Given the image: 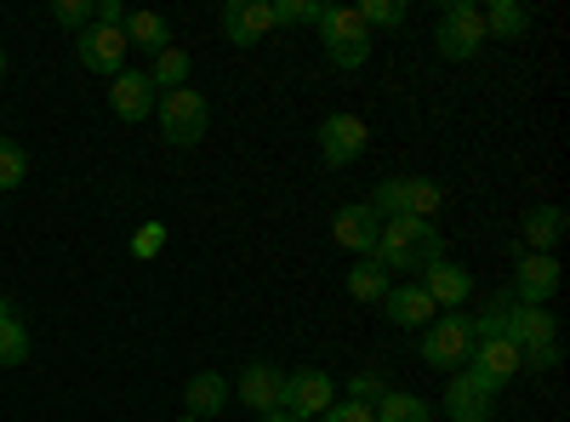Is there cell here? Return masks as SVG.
<instances>
[{
    "mask_svg": "<svg viewBox=\"0 0 570 422\" xmlns=\"http://www.w3.org/2000/svg\"><path fill=\"white\" fill-rule=\"evenodd\" d=\"M383 314L400 325V332H422V325H434V303H428V292L416 286V279H394L389 297H383Z\"/></svg>",
    "mask_w": 570,
    "mask_h": 422,
    "instance_id": "obj_16",
    "label": "cell"
},
{
    "mask_svg": "<svg viewBox=\"0 0 570 422\" xmlns=\"http://www.w3.org/2000/svg\"><path fill=\"white\" fill-rule=\"evenodd\" d=\"M331 405H337V383L325 371H292L279 389V411H292L297 422H320Z\"/></svg>",
    "mask_w": 570,
    "mask_h": 422,
    "instance_id": "obj_8",
    "label": "cell"
},
{
    "mask_svg": "<svg viewBox=\"0 0 570 422\" xmlns=\"http://www.w3.org/2000/svg\"><path fill=\"white\" fill-rule=\"evenodd\" d=\"M383 394H389V383L376 377V371H360V377L348 383V400H360V405H376V400H383Z\"/></svg>",
    "mask_w": 570,
    "mask_h": 422,
    "instance_id": "obj_33",
    "label": "cell"
},
{
    "mask_svg": "<svg viewBox=\"0 0 570 422\" xmlns=\"http://www.w3.org/2000/svg\"><path fill=\"white\" fill-rule=\"evenodd\" d=\"M91 12H98V0H52V18L63 23V29H91Z\"/></svg>",
    "mask_w": 570,
    "mask_h": 422,
    "instance_id": "obj_31",
    "label": "cell"
},
{
    "mask_svg": "<svg viewBox=\"0 0 570 422\" xmlns=\"http://www.w3.org/2000/svg\"><path fill=\"white\" fill-rule=\"evenodd\" d=\"M223 405H228V383L217 377V371H195V377H188V389H183V416L212 422Z\"/></svg>",
    "mask_w": 570,
    "mask_h": 422,
    "instance_id": "obj_20",
    "label": "cell"
},
{
    "mask_svg": "<svg viewBox=\"0 0 570 422\" xmlns=\"http://www.w3.org/2000/svg\"><path fill=\"white\" fill-rule=\"evenodd\" d=\"M177 422H200V416H177Z\"/></svg>",
    "mask_w": 570,
    "mask_h": 422,
    "instance_id": "obj_38",
    "label": "cell"
},
{
    "mask_svg": "<svg viewBox=\"0 0 570 422\" xmlns=\"http://www.w3.org/2000/svg\"><path fill=\"white\" fill-rule=\"evenodd\" d=\"M155 115H160V131L171 137L177 149H195L200 137L212 131V104L200 98V91H188V86H177V91H160Z\"/></svg>",
    "mask_w": 570,
    "mask_h": 422,
    "instance_id": "obj_4",
    "label": "cell"
},
{
    "mask_svg": "<svg viewBox=\"0 0 570 422\" xmlns=\"http://www.w3.org/2000/svg\"><path fill=\"white\" fill-rule=\"evenodd\" d=\"M320 40H325L331 69H360L371 58V29L360 23L354 7H325L320 12Z\"/></svg>",
    "mask_w": 570,
    "mask_h": 422,
    "instance_id": "obj_3",
    "label": "cell"
},
{
    "mask_svg": "<svg viewBox=\"0 0 570 422\" xmlns=\"http://www.w3.org/2000/svg\"><path fill=\"white\" fill-rule=\"evenodd\" d=\"M279 389H285V371L268 365V360H257V365L240 371V400L252 411H279Z\"/></svg>",
    "mask_w": 570,
    "mask_h": 422,
    "instance_id": "obj_19",
    "label": "cell"
},
{
    "mask_svg": "<svg viewBox=\"0 0 570 422\" xmlns=\"http://www.w3.org/2000/svg\"><path fill=\"white\" fill-rule=\"evenodd\" d=\"M491 411H497V394L473 371H456L445 389V422H491Z\"/></svg>",
    "mask_w": 570,
    "mask_h": 422,
    "instance_id": "obj_12",
    "label": "cell"
},
{
    "mask_svg": "<svg viewBox=\"0 0 570 422\" xmlns=\"http://www.w3.org/2000/svg\"><path fill=\"white\" fill-rule=\"evenodd\" d=\"M376 228H383V217H376L365 200H354V206H343L337 217H331V241H337L343 252H354V257H371Z\"/></svg>",
    "mask_w": 570,
    "mask_h": 422,
    "instance_id": "obj_15",
    "label": "cell"
},
{
    "mask_svg": "<svg viewBox=\"0 0 570 422\" xmlns=\"http://www.w3.org/2000/svg\"><path fill=\"white\" fill-rule=\"evenodd\" d=\"M559 292V263L542 252H519V279H513V303L548 308V297Z\"/></svg>",
    "mask_w": 570,
    "mask_h": 422,
    "instance_id": "obj_14",
    "label": "cell"
},
{
    "mask_svg": "<svg viewBox=\"0 0 570 422\" xmlns=\"http://www.w3.org/2000/svg\"><path fill=\"white\" fill-rule=\"evenodd\" d=\"M371 411H376V422H434V405L422 394H405V389H389Z\"/></svg>",
    "mask_w": 570,
    "mask_h": 422,
    "instance_id": "obj_24",
    "label": "cell"
},
{
    "mask_svg": "<svg viewBox=\"0 0 570 422\" xmlns=\"http://www.w3.org/2000/svg\"><path fill=\"white\" fill-rule=\"evenodd\" d=\"M155 104H160V91L149 86V75H142V69H120V75L109 80V109H115L120 120H149Z\"/></svg>",
    "mask_w": 570,
    "mask_h": 422,
    "instance_id": "obj_13",
    "label": "cell"
},
{
    "mask_svg": "<svg viewBox=\"0 0 570 422\" xmlns=\"http://www.w3.org/2000/svg\"><path fill=\"white\" fill-rule=\"evenodd\" d=\"M0 80H7V52H0Z\"/></svg>",
    "mask_w": 570,
    "mask_h": 422,
    "instance_id": "obj_37",
    "label": "cell"
},
{
    "mask_svg": "<svg viewBox=\"0 0 570 422\" xmlns=\"http://www.w3.org/2000/svg\"><path fill=\"white\" fill-rule=\"evenodd\" d=\"M257 422H297L292 411H257Z\"/></svg>",
    "mask_w": 570,
    "mask_h": 422,
    "instance_id": "obj_36",
    "label": "cell"
},
{
    "mask_svg": "<svg viewBox=\"0 0 570 422\" xmlns=\"http://www.w3.org/2000/svg\"><path fill=\"white\" fill-rule=\"evenodd\" d=\"M416 286L428 292V303H434V308L456 314V308L473 297V274H468L462 263H445V257H434V263L422 268V279H416Z\"/></svg>",
    "mask_w": 570,
    "mask_h": 422,
    "instance_id": "obj_10",
    "label": "cell"
},
{
    "mask_svg": "<svg viewBox=\"0 0 570 422\" xmlns=\"http://www.w3.org/2000/svg\"><path fill=\"white\" fill-rule=\"evenodd\" d=\"M462 371H473V377H480L491 394H502L519 371H525V354H519V343H508V337H480Z\"/></svg>",
    "mask_w": 570,
    "mask_h": 422,
    "instance_id": "obj_7",
    "label": "cell"
},
{
    "mask_svg": "<svg viewBox=\"0 0 570 422\" xmlns=\"http://www.w3.org/2000/svg\"><path fill=\"white\" fill-rule=\"evenodd\" d=\"M559 365V343H537L525 349V371H553Z\"/></svg>",
    "mask_w": 570,
    "mask_h": 422,
    "instance_id": "obj_35",
    "label": "cell"
},
{
    "mask_svg": "<svg viewBox=\"0 0 570 422\" xmlns=\"http://www.w3.org/2000/svg\"><path fill=\"white\" fill-rule=\"evenodd\" d=\"M473 354V314H434V325H422V360L462 371Z\"/></svg>",
    "mask_w": 570,
    "mask_h": 422,
    "instance_id": "obj_6",
    "label": "cell"
},
{
    "mask_svg": "<svg viewBox=\"0 0 570 422\" xmlns=\"http://www.w3.org/2000/svg\"><path fill=\"white\" fill-rule=\"evenodd\" d=\"M360 23L365 29H400L405 23V7H400V0H360Z\"/></svg>",
    "mask_w": 570,
    "mask_h": 422,
    "instance_id": "obj_29",
    "label": "cell"
},
{
    "mask_svg": "<svg viewBox=\"0 0 570 422\" xmlns=\"http://www.w3.org/2000/svg\"><path fill=\"white\" fill-rule=\"evenodd\" d=\"M440 52L451 63H468V58H480L485 52V18L473 0H451V7H440Z\"/></svg>",
    "mask_w": 570,
    "mask_h": 422,
    "instance_id": "obj_5",
    "label": "cell"
},
{
    "mask_svg": "<svg viewBox=\"0 0 570 422\" xmlns=\"http://www.w3.org/2000/svg\"><path fill=\"white\" fill-rule=\"evenodd\" d=\"M126 29H104V23H91V29H80V69H91V75H120L126 69Z\"/></svg>",
    "mask_w": 570,
    "mask_h": 422,
    "instance_id": "obj_11",
    "label": "cell"
},
{
    "mask_svg": "<svg viewBox=\"0 0 570 422\" xmlns=\"http://www.w3.org/2000/svg\"><path fill=\"white\" fill-rule=\"evenodd\" d=\"M320 422H376V411H371V405H360V400H343V405H331Z\"/></svg>",
    "mask_w": 570,
    "mask_h": 422,
    "instance_id": "obj_34",
    "label": "cell"
},
{
    "mask_svg": "<svg viewBox=\"0 0 570 422\" xmlns=\"http://www.w3.org/2000/svg\"><path fill=\"white\" fill-rule=\"evenodd\" d=\"M268 29H274L268 0H228V7H223V35H228V46H257Z\"/></svg>",
    "mask_w": 570,
    "mask_h": 422,
    "instance_id": "obj_17",
    "label": "cell"
},
{
    "mask_svg": "<svg viewBox=\"0 0 570 422\" xmlns=\"http://www.w3.org/2000/svg\"><path fill=\"white\" fill-rule=\"evenodd\" d=\"M480 18H485V40H525L531 35V12L519 0H491V7H480Z\"/></svg>",
    "mask_w": 570,
    "mask_h": 422,
    "instance_id": "obj_21",
    "label": "cell"
},
{
    "mask_svg": "<svg viewBox=\"0 0 570 422\" xmlns=\"http://www.w3.org/2000/svg\"><path fill=\"white\" fill-rule=\"evenodd\" d=\"M376 217H422V223H434V212L445 206V189L434 177H389V183H376V195L365 200Z\"/></svg>",
    "mask_w": 570,
    "mask_h": 422,
    "instance_id": "obj_2",
    "label": "cell"
},
{
    "mask_svg": "<svg viewBox=\"0 0 570 422\" xmlns=\"http://www.w3.org/2000/svg\"><path fill=\"white\" fill-rule=\"evenodd\" d=\"M29 183V149L12 144V137H0V195H12Z\"/></svg>",
    "mask_w": 570,
    "mask_h": 422,
    "instance_id": "obj_28",
    "label": "cell"
},
{
    "mask_svg": "<svg viewBox=\"0 0 570 422\" xmlns=\"http://www.w3.org/2000/svg\"><path fill=\"white\" fill-rule=\"evenodd\" d=\"M268 12H274V29L285 23V29H292V23H320V0H268Z\"/></svg>",
    "mask_w": 570,
    "mask_h": 422,
    "instance_id": "obj_30",
    "label": "cell"
},
{
    "mask_svg": "<svg viewBox=\"0 0 570 422\" xmlns=\"http://www.w3.org/2000/svg\"><path fill=\"white\" fill-rule=\"evenodd\" d=\"M389 286H394V279L383 274V263H371V257H360L354 274H348V297H354V303H383Z\"/></svg>",
    "mask_w": 570,
    "mask_h": 422,
    "instance_id": "obj_26",
    "label": "cell"
},
{
    "mask_svg": "<svg viewBox=\"0 0 570 422\" xmlns=\"http://www.w3.org/2000/svg\"><path fill=\"white\" fill-rule=\"evenodd\" d=\"M365 144H371V131H365V120L360 115H325L320 120V155H325V166H354L360 155H365Z\"/></svg>",
    "mask_w": 570,
    "mask_h": 422,
    "instance_id": "obj_9",
    "label": "cell"
},
{
    "mask_svg": "<svg viewBox=\"0 0 570 422\" xmlns=\"http://www.w3.org/2000/svg\"><path fill=\"white\" fill-rule=\"evenodd\" d=\"M434 257H445V241L434 223L422 217H389L376 228V246H371V263H383V274H422Z\"/></svg>",
    "mask_w": 570,
    "mask_h": 422,
    "instance_id": "obj_1",
    "label": "cell"
},
{
    "mask_svg": "<svg viewBox=\"0 0 570 422\" xmlns=\"http://www.w3.org/2000/svg\"><path fill=\"white\" fill-rule=\"evenodd\" d=\"M126 46H137V52H166L171 46V23L160 12H126Z\"/></svg>",
    "mask_w": 570,
    "mask_h": 422,
    "instance_id": "obj_22",
    "label": "cell"
},
{
    "mask_svg": "<svg viewBox=\"0 0 570 422\" xmlns=\"http://www.w3.org/2000/svg\"><path fill=\"white\" fill-rule=\"evenodd\" d=\"M502 337L519 343V354L537 349V343H559V320L548 308H531V303H513L508 308V325H502Z\"/></svg>",
    "mask_w": 570,
    "mask_h": 422,
    "instance_id": "obj_18",
    "label": "cell"
},
{
    "mask_svg": "<svg viewBox=\"0 0 570 422\" xmlns=\"http://www.w3.org/2000/svg\"><path fill=\"white\" fill-rule=\"evenodd\" d=\"M160 246H166V223H142L137 234H131V257H160Z\"/></svg>",
    "mask_w": 570,
    "mask_h": 422,
    "instance_id": "obj_32",
    "label": "cell"
},
{
    "mask_svg": "<svg viewBox=\"0 0 570 422\" xmlns=\"http://www.w3.org/2000/svg\"><path fill=\"white\" fill-rule=\"evenodd\" d=\"M29 325L12 314V303H0V365H23L29 360Z\"/></svg>",
    "mask_w": 570,
    "mask_h": 422,
    "instance_id": "obj_25",
    "label": "cell"
},
{
    "mask_svg": "<svg viewBox=\"0 0 570 422\" xmlns=\"http://www.w3.org/2000/svg\"><path fill=\"white\" fill-rule=\"evenodd\" d=\"M564 212L559 206H537L531 217H525V252H542V257H553V246L564 241Z\"/></svg>",
    "mask_w": 570,
    "mask_h": 422,
    "instance_id": "obj_23",
    "label": "cell"
},
{
    "mask_svg": "<svg viewBox=\"0 0 570 422\" xmlns=\"http://www.w3.org/2000/svg\"><path fill=\"white\" fill-rule=\"evenodd\" d=\"M188 52L183 46H166V52H155V69H149V86L155 91H177V86H188Z\"/></svg>",
    "mask_w": 570,
    "mask_h": 422,
    "instance_id": "obj_27",
    "label": "cell"
}]
</instances>
